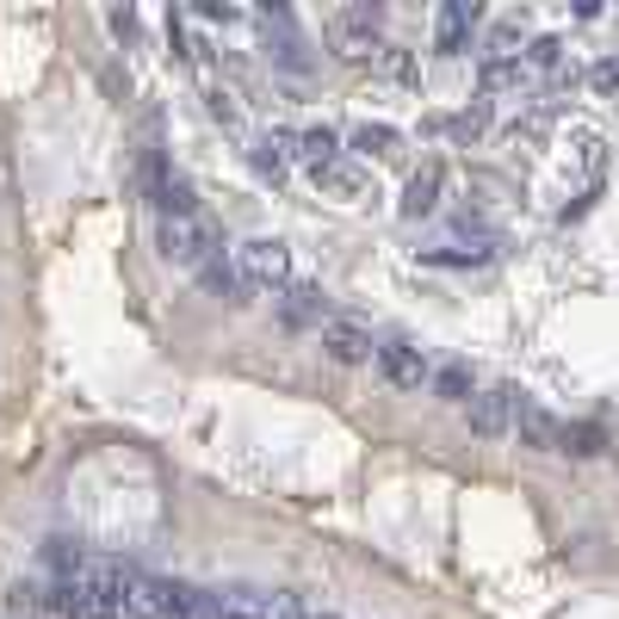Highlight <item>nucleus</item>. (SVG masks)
Segmentation results:
<instances>
[{
  "mask_svg": "<svg viewBox=\"0 0 619 619\" xmlns=\"http://www.w3.org/2000/svg\"><path fill=\"white\" fill-rule=\"evenodd\" d=\"M514 440L527 452H564V422H557L545 403L520 397V409H514Z\"/></svg>",
  "mask_w": 619,
  "mask_h": 619,
  "instance_id": "0eeeda50",
  "label": "nucleus"
},
{
  "mask_svg": "<svg viewBox=\"0 0 619 619\" xmlns=\"http://www.w3.org/2000/svg\"><path fill=\"white\" fill-rule=\"evenodd\" d=\"M477 20H483L477 0H452V7H440V20H434V50H440V56H459V50L470 43V31H477Z\"/></svg>",
  "mask_w": 619,
  "mask_h": 619,
  "instance_id": "9d476101",
  "label": "nucleus"
},
{
  "mask_svg": "<svg viewBox=\"0 0 619 619\" xmlns=\"http://www.w3.org/2000/svg\"><path fill=\"white\" fill-rule=\"evenodd\" d=\"M168 619H217V595H205V589H186V582H173Z\"/></svg>",
  "mask_w": 619,
  "mask_h": 619,
  "instance_id": "6ab92c4d",
  "label": "nucleus"
},
{
  "mask_svg": "<svg viewBox=\"0 0 619 619\" xmlns=\"http://www.w3.org/2000/svg\"><path fill=\"white\" fill-rule=\"evenodd\" d=\"M198 285H205L211 298H223V304H248V298H255V292L242 285V267H235V260H223V255H211L205 267H198Z\"/></svg>",
  "mask_w": 619,
  "mask_h": 619,
  "instance_id": "ddd939ff",
  "label": "nucleus"
},
{
  "mask_svg": "<svg viewBox=\"0 0 619 619\" xmlns=\"http://www.w3.org/2000/svg\"><path fill=\"white\" fill-rule=\"evenodd\" d=\"M378 372H385V385H397V390H422V385H434V360H427L422 347H409V341L378 347Z\"/></svg>",
  "mask_w": 619,
  "mask_h": 619,
  "instance_id": "6e6552de",
  "label": "nucleus"
},
{
  "mask_svg": "<svg viewBox=\"0 0 619 619\" xmlns=\"http://www.w3.org/2000/svg\"><path fill=\"white\" fill-rule=\"evenodd\" d=\"M322 353H328V360L335 365H365L372 360V335H365L360 322H328V328H322Z\"/></svg>",
  "mask_w": 619,
  "mask_h": 619,
  "instance_id": "9b49d317",
  "label": "nucleus"
},
{
  "mask_svg": "<svg viewBox=\"0 0 619 619\" xmlns=\"http://www.w3.org/2000/svg\"><path fill=\"white\" fill-rule=\"evenodd\" d=\"M477 87H483V93H514V87H527V63H520V56H483Z\"/></svg>",
  "mask_w": 619,
  "mask_h": 619,
  "instance_id": "dca6fc26",
  "label": "nucleus"
},
{
  "mask_svg": "<svg viewBox=\"0 0 619 619\" xmlns=\"http://www.w3.org/2000/svg\"><path fill=\"white\" fill-rule=\"evenodd\" d=\"M155 248H162V260H168V267H193V273H198L211 255H223V248H217L211 217H198V211L155 217Z\"/></svg>",
  "mask_w": 619,
  "mask_h": 619,
  "instance_id": "f257e3e1",
  "label": "nucleus"
},
{
  "mask_svg": "<svg viewBox=\"0 0 619 619\" xmlns=\"http://www.w3.org/2000/svg\"><path fill=\"white\" fill-rule=\"evenodd\" d=\"M328 310H335V304H328V292H322V285H310V279H292V285H285V292H279V317L292 322V328H328Z\"/></svg>",
  "mask_w": 619,
  "mask_h": 619,
  "instance_id": "423d86ee",
  "label": "nucleus"
},
{
  "mask_svg": "<svg viewBox=\"0 0 619 619\" xmlns=\"http://www.w3.org/2000/svg\"><path fill=\"white\" fill-rule=\"evenodd\" d=\"M589 87H595V93H619V56H601V63L589 68Z\"/></svg>",
  "mask_w": 619,
  "mask_h": 619,
  "instance_id": "b1692460",
  "label": "nucleus"
},
{
  "mask_svg": "<svg viewBox=\"0 0 619 619\" xmlns=\"http://www.w3.org/2000/svg\"><path fill=\"white\" fill-rule=\"evenodd\" d=\"M205 100H211V118H217V125L242 130V112H235V100H230V93H223V87H211V93H205Z\"/></svg>",
  "mask_w": 619,
  "mask_h": 619,
  "instance_id": "393cba45",
  "label": "nucleus"
},
{
  "mask_svg": "<svg viewBox=\"0 0 619 619\" xmlns=\"http://www.w3.org/2000/svg\"><path fill=\"white\" fill-rule=\"evenodd\" d=\"M235 267H242V285L260 292V298H279V292L292 285V248H285L279 235H255V242H242V248H235Z\"/></svg>",
  "mask_w": 619,
  "mask_h": 619,
  "instance_id": "f03ea898",
  "label": "nucleus"
},
{
  "mask_svg": "<svg viewBox=\"0 0 619 619\" xmlns=\"http://www.w3.org/2000/svg\"><path fill=\"white\" fill-rule=\"evenodd\" d=\"M217 619H267V595L260 589H223L217 595Z\"/></svg>",
  "mask_w": 619,
  "mask_h": 619,
  "instance_id": "aec40b11",
  "label": "nucleus"
},
{
  "mask_svg": "<svg viewBox=\"0 0 619 619\" xmlns=\"http://www.w3.org/2000/svg\"><path fill=\"white\" fill-rule=\"evenodd\" d=\"M168 595H173V582L162 577H130V595H125V619H168Z\"/></svg>",
  "mask_w": 619,
  "mask_h": 619,
  "instance_id": "f8f14e48",
  "label": "nucleus"
},
{
  "mask_svg": "<svg viewBox=\"0 0 619 619\" xmlns=\"http://www.w3.org/2000/svg\"><path fill=\"white\" fill-rule=\"evenodd\" d=\"M347 143L360 155H372V162H403V130L397 125H360Z\"/></svg>",
  "mask_w": 619,
  "mask_h": 619,
  "instance_id": "4468645a",
  "label": "nucleus"
},
{
  "mask_svg": "<svg viewBox=\"0 0 619 619\" xmlns=\"http://www.w3.org/2000/svg\"><path fill=\"white\" fill-rule=\"evenodd\" d=\"M106 25H112V38H137V13H130V7H112V13H106Z\"/></svg>",
  "mask_w": 619,
  "mask_h": 619,
  "instance_id": "cd10ccee",
  "label": "nucleus"
},
{
  "mask_svg": "<svg viewBox=\"0 0 619 619\" xmlns=\"http://www.w3.org/2000/svg\"><path fill=\"white\" fill-rule=\"evenodd\" d=\"M378 75H385V81H415V56H409V50H385V56H378Z\"/></svg>",
  "mask_w": 619,
  "mask_h": 619,
  "instance_id": "4be33fe9",
  "label": "nucleus"
},
{
  "mask_svg": "<svg viewBox=\"0 0 619 619\" xmlns=\"http://www.w3.org/2000/svg\"><path fill=\"white\" fill-rule=\"evenodd\" d=\"M483 130H490V100H470L447 118V137H459V143H477Z\"/></svg>",
  "mask_w": 619,
  "mask_h": 619,
  "instance_id": "412c9836",
  "label": "nucleus"
},
{
  "mask_svg": "<svg viewBox=\"0 0 619 619\" xmlns=\"http://www.w3.org/2000/svg\"><path fill=\"white\" fill-rule=\"evenodd\" d=\"M328 43H335V56H341V63H378V56H385V43H378V7L335 13Z\"/></svg>",
  "mask_w": 619,
  "mask_h": 619,
  "instance_id": "7ed1b4c3",
  "label": "nucleus"
},
{
  "mask_svg": "<svg viewBox=\"0 0 619 619\" xmlns=\"http://www.w3.org/2000/svg\"><path fill=\"white\" fill-rule=\"evenodd\" d=\"M514 409H520V390L514 385H490L465 403V422L477 440H508L514 434Z\"/></svg>",
  "mask_w": 619,
  "mask_h": 619,
  "instance_id": "20e7f679",
  "label": "nucleus"
},
{
  "mask_svg": "<svg viewBox=\"0 0 619 619\" xmlns=\"http://www.w3.org/2000/svg\"><path fill=\"white\" fill-rule=\"evenodd\" d=\"M440 193H447V162H422V168L409 173V186H403V205L397 211L415 223V217H434L440 211Z\"/></svg>",
  "mask_w": 619,
  "mask_h": 619,
  "instance_id": "1a4fd4ad",
  "label": "nucleus"
},
{
  "mask_svg": "<svg viewBox=\"0 0 619 619\" xmlns=\"http://www.w3.org/2000/svg\"><path fill=\"white\" fill-rule=\"evenodd\" d=\"M267 619H310V607H304V595H292V589H279V595L267 601Z\"/></svg>",
  "mask_w": 619,
  "mask_h": 619,
  "instance_id": "5701e85b",
  "label": "nucleus"
},
{
  "mask_svg": "<svg viewBox=\"0 0 619 619\" xmlns=\"http://www.w3.org/2000/svg\"><path fill=\"white\" fill-rule=\"evenodd\" d=\"M607 447H614V434L601 422H564V452L570 459H601Z\"/></svg>",
  "mask_w": 619,
  "mask_h": 619,
  "instance_id": "a211bd4d",
  "label": "nucleus"
},
{
  "mask_svg": "<svg viewBox=\"0 0 619 619\" xmlns=\"http://www.w3.org/2000/svg\"><path fill=\"white\" fill-rule=\"evenodd\" d=\"M335 155H341V130H335V125L298 130V162H304V168H322V162H335Z\"/></svg>",
  "mask_w": 619,
  "mask_h": 619,
  "instance_id": "f3484780",
  "label": "nucleus"
},
{
  "mask_svg": "<svg viewBox=\"0 0 619 619\" xmlns=\"http://www.w3.org/2000/svg\"><path fill=\"white\" fill-rule=\"evenodd\" d=\"M310 180H317L322 198H341V205H360V198H372V168H365V162H353V155H335V162L310 168Z\"/></svg>",
  "mask_w": 619,
  "mask_h": 619,
  "instance_id": "39448f33",
  "label": "nucleus"
},
{
  "mask_svg": "<svg viewBox=\"0 0 619 619\" xmlns=\"http://www.w3.org/2000/svg\"><path fill=\"white\" fill-rule=\"evenodd\" d=\"M514 43H520V20H502L490 31V56H514Z\"/></svg>",
  "mask_w": 619,
  "mask_h": 619,
  "instance_id": "bb28decb",
  "label": "nucleus"
},
{
  "mask_svg": "<svg viewBox=\"0 0 619 619\" xmlns=\"http://www.w3.org/2000/svg\"><path fill=\"white\" fill-rule=\"evenodd\" d=\"M310 619H335V614H310Z\"/></svg>",
  "mask_w": 619,
  "mask_h": 619,
  "instance_id": "c756f323",
  "label": "nucleus"
},
{
  "mask_svg": "<svg viewBox=\"0 0 619 619\" xmlns=\"http://www.w3.org/2000/svg\"><path fill=\"white\" fill-rule=\"evenodd\" d=\"M434 397H440V403H470V397H477V372H470L465 360L434 365Z\"/></svg>",
  "mask_w": 619,
  "mask_h": 619,
  "instance_id": "2eb2a0df",
  "label": "nucleus"
},
{
  "mask_svg": "<svg viewBox=\"0 0 619 619\" xmlns=\"http://www.w3.org/2000/svg\"><path fill=\"white\" fill-rule=\"evenodd\" d=\"M527 63H533V68H557V63H564V43H557V38H533Z\"/></svg>",
  "mask_w": 619,
  "mask_h": 619,
  "instance_id": "a878e982",
  "label": "nucleus"
},
{
  "mask_svg": "<svg viewBox=\"0 0 619 619\" xmlns=\"http://www.w3.org/2000/svg\"><path fill=\"white\" fill-rule=\"evenodd\" d=\"M198 20H223V25H230L235 7H223V0H205V7H198Z\"/></svg>",
  "mask_w": 619,
  "mask_h": 619,
  "instance_id": "c85d7f7f",
  "label": "nucleus"
}]
</instances>
